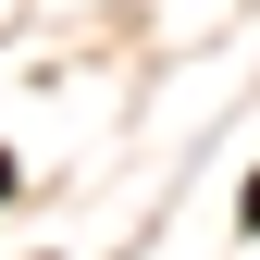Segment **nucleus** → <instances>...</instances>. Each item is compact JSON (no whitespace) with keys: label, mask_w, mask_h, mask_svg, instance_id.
<instances>
[{"label":"nucleus","mask_w":260,"mask_h":260,"mask_svg":"<svg viewBox=\"0 0 260 260\" xmlns=\"http://www.w3.org/2000/svg\"><path fill=\"white\" fill-rule=\"evenodd\" d=\"M248 223H260V186H248Z\"/></svg>","instance_id":"obj_1"},{"label":"nucleus","mask_w":260,"mask_h":260,"mask_svg":"<svg viewBox=\"0 0 260 260\" xmlns=\"http://www.w3.org/2000/svg\"><path fill=\"white\" fill-rule=\"evenodd\" d=\"M0 186H13V161H0Z\"/></svg>","instance_id":"obj_2"}]
</instances>
